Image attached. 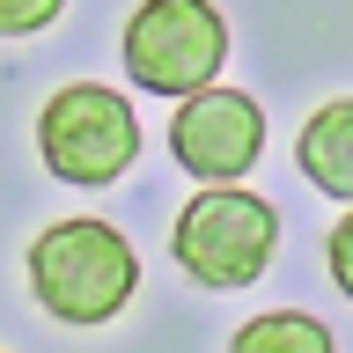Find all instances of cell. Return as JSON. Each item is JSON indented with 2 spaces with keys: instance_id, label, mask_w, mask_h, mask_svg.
Wrapping results in <instances>:
<instances>
[{
  "instance_id": "6da1fadb",
  "label": "cell",
  "mask_w": 353,
  "mask_h": 353,
  "mask_svg": "<svg viewBox=\"0 0 353 353\" xmlns=\"http://www.w3.org/2000/svg\"><path fill=\"white\" fill-rule=\"evenodd\" d=\"M140 287V258L132 243L96 214L52 221L30 243V294H37L59 324H110Z\"/></svg>"
},
{
  "instance_id": "7a4b0ae2",
  "label": "cell",
  "mask_w": 353,
  "mask_h": 353,
  "mask_svg": "<svg viewBox=\"0 0 353 353\" xmlns=\"http://www.w3.org/2000/svg\"><path fill=\"white\" fill-rule=\"evenodd\" d=\"M37 154L59 184L103 192L140 162V118L118 88L103 81H66L52 103L37 110Z\"/></svg>"
},
{
  "instance_id": "3957f363",
  "label": "cell",
  "mask_w": 353,
  "mask_h": 353,
  "mask_svg": "<svg viewBox=\"0 0 353 353\" xmlns=\"http://www.w3.org/2000/svg\"><path fill=\"white\" fill-rule=\"evenodd\" d=\"M272 243H280V214H272L258 192L206 184V192L184 199L170 250H176V265H184L199 287H250L265 265H272Z\"/></svg>"
},
{
  "instance_id": "277c9868",
  "label": "cell",
  "mask_w": 353,
  "mask_h": 353,
  "mask_svg": "<svg viewBox=\"0 0 353 353\" xmlns=\"http://www.w3.org/2000/svg\"><path fill=\"white\" fill-rule=\"evenodd\" d=\"M228 59V22L214 0H140L125 22V74L148 96H199Z\"/></svg>"
},
{
  "instance_id": "5b68a950",
  "label": "cell",
  "mask_w": 353,
  "mask_h": 353,
  "mask_svg": "<svg viewBox=\"0 0 353 353\" xmlns=\"http://www.w3.org/2000/svg\"><path fill=\"white\" fill-rule=\"evenodd\" d=\"M170 154L199 184H236L265 154V110L250 103L243 88H199L170 118Z\"/></svg>"
},
{
  "instance_id": "8992f818",
  "label": "cell",
  "mask_w": 353,
  "mask_h": 353,
  "mask_svg": "<svg viewBox=\"0 0 353 353\" xmlns=\"http://www.w3.org/2000/svg\"><path fill=\"white\" fill-rule=\"evenodd\" d=\"M302 176L316 184V192H331V199H353V103L346 96H331L316 118L302 125Z\"/></svg>"
},
{
  "instance_id": "52a82bcc",
  "label": "cell",
  "mask_w": 353,
  "mask_h": 353,
  "mask_svg": "<svg viewBox=\"0 0 353 353\" xmlns=\"http://www.w3.org/2000/svg\"><path fill=\"white\" fill-rule=\"evenodd\" d=\"M228 353H339L324 316H309V309H265L250 324L228 339Z\"/></svg>"
},
{
  "instance_id": "ba28073f",
  "label": "cell",
  "mask_w": 353,
  "mask_h": 353,
  "mask_svg": "<svg viewBox=\"0 0 353 353\" xmlns=\"http://www.w3.org/2000/svg\"><path fill=\"white\" fill-rule=\"evenodd\" d=\"M66 0H0V37H37L44 22H59Z\"/></svg>"
},
{
  "instance_id": "9c48e42d",
  "label": "cell",
  "mask_w": 353,
  "mask_h": 353,
  "mask_svg": "<svg viewBox=\"0 0 353 353\" xmlns=\"http://www.w3.org/2000/svg\"><path fill=\"white\" fill-rule=\"evenodd\" d=\"M331 280H339V294H353V221L331 228Z\"/></svg>"
}]
</instances>
